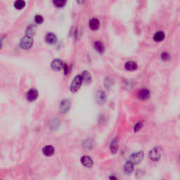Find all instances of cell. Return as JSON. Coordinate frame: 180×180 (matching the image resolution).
Wrapping results in <instances>:
<instances>
[{
    "label": "cell",
    "instance_id": "obj_20",
    "mask_svg": "<svg viewBox=\"0 0 180 180\" xmlns=\"http://www.w3.org/2000/svg\"><path fill=\"white\" fill-rule=\"evenodd\" d=\"M14 6L18 10H21L25 6V2L24 0H16L14 3Z\"/></svg>",
    "mask_w": 180,
    "mask_h": 180
},
{
    "label": "cell",
    "instance_id": "obj_5",
    "mask_svg": "<svg viewBox=\"0 0 180 180\" xmlns=\"http://www.w3.org/2000/svg\"><path fill=\"white\" fill-rule=\"evenodd\" d=\"M70 106H71V103H70L69 100L68 99L62 100L59 106L60 112L61 113H66L68 112V110H69Z\"/></svg>",
    "mask_w": 180,
    "mask_h": 180
},
{
    "label": "cell",
    "instance_id": "obj_22",
    "mask_svg": "<svg viewBox=\"0 0 180 180\" xmlns=\"http://www.w3.org/2000/svg\"><path fill=\"white\" fill-rule=\"evenodd\" d=\"M35 27L33 26V25H30V26L28 27V28H27L26 34L28 35L33 36V35L35 34Z\"/></svg>",
    "mask_w": 180,
    "mask_h": 180
},
{
    "label": "cell",
    "instance_id": "obj_23",
    "mask_svg": "<svg viewBox=\"0 0 180 180\" xmlns=\"http://www.w3.org/2000/svg\"><path fill=\"white\" fill-rule=\"evenodd\" d=\"M160 56H161V59L164 61H168L170 59V55L168 52H162Z\"/></svg>",
    "mask_w": 180,
    "mask_h": 180
},
{
    "label": "cell",
    "instance_id": "obj_4",
    "mask_svg": "<svg viewBox=\"0 0 180 180\" xmlns=\"http://www.w3.org/2000/svg\"><path fill=\"white\" fill-rule=\"evenodd\" d=\"M144 158V153L143 151H138V152L134 153L130 156V160L134 163V165H137L142 161Z\"/></svg>",
    "mask_w": 180,
    "mask_h": 180
},
{
    "label": "cell",
    "instance_id": "obj_3",
    "mask_svg": "<svg viewBox=\"0 0 180 180\" xmlns=\"http://www.w3.org/2000/svg\"><path fill=\"white\" fill-rule=\"evenodd\" d=\"M162 155V150L160 147H156L154 148L150 151L149 152V158L151 159L153 161H158V160H160V157Z\"/></svg>",
    "mask_w": 180,
    "mask_h": 180
},
{
    "label": "cell",
    "instance_id": "obj_13",
    "mask_svg": "<svg viewBox=\"0 0 180 180\" xmlns=\"http://www.w3.org/2000/svg\"><path fill=\"white\" fill-rule=\"evenodd\" d=\"M118 140L117 138H114L111 141V144H110V150H111L112 154H116L118 151Z\"/></svg>",
    "mask_w": 180,
    "mask_h": 180
},
{
    "label": "cell",
    "instance_id": "obj_6",
    "mask_svg": "<svg viewBox=\"0 0 180 180\" xmlns=\"http://www.w3.org/2000/svg\"><path fill=\"white\" fill-rule=\"evenodd\" d=\"M64 63H63V62L60 59H58V58H57V59H55L53 61H52V69L54 70V71H60L61 69H63V66H64Z\"/></svg>",
    "mask_w": 180,
    "mask_h": 180
},
{
    "label": "cell",
    "instance_id": "obj_18",
    "mask_svg": "<svg viewBox=\"0 0 180 180\" xmlns=\"http://www.w3.org/2000/svg\"><path fill=\"white\" fill-rule=\"evenodd\" d=\"M165 33L162 31L157 32L154 36V39L156 42H161L165 39Z\"/></svg>",
    "mask_w": 180,
    "mask_h": 180
},
{
    "label": "cell",
    "instance_id": "obj_27",
    "mask_svg": "<svg viewBox=\"0 0 180 180\" xmlns=\"http://www.w3.org/2000/svg\"><path fill=\"white\" fill-rule=\"evenodd\" d=\"M110 179H117V178L113 176H111V177H110Z\"/></svg>",
    "mask_w": 180,
    "mask_h": 180
},
{
    "label": "cell",
    "instance_id": "obj_7",
    "mask_svg": "<svg viewBox=\"0 0 180 180\" xmlns=\"http://www.w3.org/2000/svg\"><path fill=\"white\" fill-rule=\"evenodd\" d=\"M38 92L36 89H30L27 93V99L29 101H34L37 98Z\"/></svg>",
    "mask_w": 180,
    "mask_h": 180
},
{
    "label": "cell",
    "instance_id": "obj_19",
    "mask_svg": "<svg viewBox=\"0 0 180 180\" xmlns=\"http://www.w3.org/2000/svg\"><path fill=\"white\" fill-rule=\"evenodd\" d=\"M82 78H83V82L86 84H89L91 82L92 80V76H91L90 73L88 71H84L82 74Z\"/></svg>",
    "mask_w": 180,
    "mask_h": 180
},
{
    "label": "cell",
    "instance_id": "obj_28",
    "mask_svg": "<svg viewBox=\"0 0 180 180\" xmlns=\"http://www.w3.org/2000/svg\"><path fill=\"white\" fill-rule=\"evenodd\" d=\"M83 1L84 0H77V2L79 3V4H81V3H82Z\"/></svg>",
    "mask_w": 180,
    "mask_h": 180
},
{
    "label": "cell",
    "instance_id": "obj_11",
    "mask_svg": "<svg viewBox=\"0 0 180 180\" xmlns=\"http://www.w3.org/2000/svg\"><path fill=\"white\" fill-rule=\"evenodd\" d=\"M89 27L92 30H97L100 27V22L96 18H92L89 23Z\"/></svg>",
    "mask_w": 180,
    "mask_h": 180
},
{
    "label": "cell",
    "instance_id": "obj_8",
    "mask_svg": "<svg viewBox=\"0 0 180 180\" xmlns=\"http://www.w3.org/2000/svg\"><path fill=\"white\" fill-rule=\"evenodd\" d=\"M96 100L98 104H103L106 101V95L103 91H98L96 94Z\"/></svg>",
    "mask_w": 180,
    "mask_h": 180
},
{
    "label": "cell",
    "instance_id": "obj_17",
    "mask_svg": "<svg viewBox=\"0 0 180 180\" xmlns=\"http://www.w3.org/2000/svg\"><path fill=\"white\" fill-rule=\"evenodd\" d=\"M94 47L95 50H96L98 53L102 54L104 52L105 47L104 45H103V43L100 42V41H96V42H95L94 44Z\"/></svg>",
    "mask_w": 180,
    "mask_h": 180
},
{
    "label": "cell",
    "instance_id": "obj_12",
    "mask_svg": "<svg viewBox=\"0 0 180 180\" xmlns=\"http://www.w3.org/2000/svg\"><path fill=\"white\" fill-rule=\"evenodd\" d=\"M134 170V163L129 160L123 166V171L125 174H131Z\"/></svg>",
    "mask_w": 180,
    "mask_h": 180
},
{
    "label": "cell",
    "instance_id": "obj_15",
    "mask_svg": "<svg viewBox=\"0 0 180 180\" xmlns=\"http://www.w3.org/2000/svg\"><path fill=\"white\" fill-rule=\"evenodd\" d=\"M45 40L48 44H54L57 42V37L54 33H49L45 37Z\"/></svg>",
    "mask_w": 180,
    "mask_h": 180
},
{
    "label": "cell",
    "instance_id": "obj_21",
    "mask_svg": "<svg viewBox=\"0 0 180 180\" xmlns=\"http://www.w3.org/2000/svg\"><path fill=\"white\" fill-rule=\"evenodd\" d=\"M53 3L54 6H56V7L61 8L66 5L67 0H53Z\"/></svg>",
    "mask_w": 180,
    "mask_h": 180
},
{
    "label": "cell",
    "instance_id": "obj_24",
    "mask_svg": "<svg viewBox=\"0 0 180 180\" xmlns=\"http://www.w3.org/2000/svg\"><path fill=\"white\" fill-rule=\"evenodd\" d=\"M35 21L37 23H38V24H41L44 21V18H43V17L41 15H36L35 17Z\"/></svg>",
    "mask_w": 180,
    "mask_h": 180
},
{
    "label": "cell",
    "instance_id": "obj_26",
    "mask_svg": "<svg viewBox=\"0 0 180 180\" xmlns=\"http://www.w3.org/2000/svg\"><path fill=\"white\" fill-rule=\"evenodd\" d=\"M63 70H64L65 74H68V67L67 65L65 64L64 66H63Z\"/></svg>",
    "mask_w": 180,
    "mask_h": 180
},
{
    "label": "cell",
    "instance_id": "obj_25",
    "mask_svg": "<svg viewBox=\"0 0 180 180\" xmlns=\"http://www.w3.org/2000/svg\"><path fill=\"white\" fill-rule=\"evenodd\" d=\"M143 127V123L142 122H138V123H137L136 125H135L134 127V132H138L139 130H140L141 129V127Z\"/></svg>",
    "mask_w": 180,
    "mask_h": 180
},
{
    "label": "cell",
    "instance_id": "obj_1",
    "mask_svg": "<svg viewBox=\"0 0 180 180\" xmlns=\"http://www.w3.org/2000/svg\"><path fill=\"white\" fill-rule=\"evenodd\" d=\"M82 82H83V78L82 76L80 75H77L74 79H73L72 82H71V87H70V90L72 92H76L77 91L79 90L80 87L82 86Z\"/></svg>",
    "mask_w": 180,
    "mask_h": 180
},
{
    "label": "cell",
    "instance_id": "obj_16",
    "mask_svg": "<svg viewBox=\"0 0 180 180\" xmlns=\"http://www.w3.org/2000/svg\"><path fill=\"white\" fill-rule=\"evenodd\" d=\"M125 68L128 71H134L137 69V64L134 61H127L125 64Z\"/></svg>",
    "mask_w": 180,
    "mask_h": 180
},
{
    "label": "cell",
    "instance_id": "obj_9",
    "mask_svg": "<svg viewBox=\"0 0 180 180\" xmlns=\"http://www.w3.org/2000/svg\"><path fill=\"white\" fill-rule=\"evenodd\" d=\"M137 97L141 100H146L150 97V92L147 89H141L138 92Z\"/></svg>",
    "mask_w": 180,
    "mask_h": 180
},
{
    "label": "cell",
    "instance_id": "obj_10",
    "mask_svg": "<svg viewBox=\"0 0 180 180\" xmlns=\"http://www.w3.org/2000/svg\"><path fill=\"white\" fill-rule=\"evenodd\" d=\"M81 163L86 168H91L93 165V160L90 156H84L81 158Z\"/></svg>",
    "mask_w": 180,
    "mask_h": 180
},
{
    "label": "cell",
    "instance_id": "obj_2",
    "mask_svg": "<svg viewBox=\"0 0 180 180\" xmlns=\"http://www.w3.org/2000/svg\"><path fill=\"white\" fill-rule=\"evenodd\" d=\"M33 44V39L32 36L26 35L23 37L21 39L20 42V47H21L23 49H25V50H28V49H30L32 47Z\"/></svg>",
    "mask_w": 180,
    "mask_h": 180
},
{
    "label": "cell",
    "instance_id": "obj_14",
    "mask_svg": "<svg viewBox=\"0 0 180 180\" xmlns=\"http://www.w3.org/2000/svg\"><path fill=\"white\" fill-rule=\"evenodd\" d=\"M55 152V149L52 146L48 145L42 149V154L46 156H52Z\"/></svg>",
    "mask_w": 180,
    "mask_h": 180
}]
</instances>
